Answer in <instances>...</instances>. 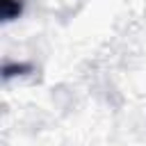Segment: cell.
I'll list each match as a JSON object with an SVG mask.
<instances>
[{"instance_id":"6da1fadb","label":"cell","mask_w":146,"mask_h":146,"mask_svg":"<svg viewBox=\"0 0 146 146\" xmlns=\"http://www.w3.org/2000/svg\"><path fill=\"white\" fill-rule=\"evenodd\" d=\"M21 14V2L18 0H2V18L11 21Z\"/></svg>"}]
</instances>
